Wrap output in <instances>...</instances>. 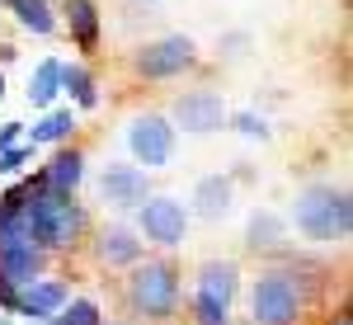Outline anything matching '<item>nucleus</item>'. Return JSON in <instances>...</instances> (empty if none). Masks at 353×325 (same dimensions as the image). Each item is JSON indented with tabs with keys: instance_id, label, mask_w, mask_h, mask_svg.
Listing matches in <instances>:
<instances>
[{
	"instance_id": "nucleus-1",
	"label": "nucleus",
	"mask_w": 353,
	"mask_h": 325,
	"mask_svg": "<svg viewBox=\"0 0 353 325\" xmlns=\"http://www.w3.org/2000/svg\"><path fill=\"white\" fill-rule=\"evenodd\" d=\"M24 221H28L33 245H38L43 255H48V250H71L85 231V213H81V203H76V193H52V189H43L28 203Z\"/></svg>"
},
{
	"instance_id": "nucleus-2",
	"label": "nucleus",
	"mask_w": 353,
	"mask_h": 325,
	"mask_svg": "<svg viewBox=\"0 0 353 325\" xmlns=\"http://www.w3.org/2000/svg\"><path fill=\"white\" fill-rule=\"evenodd\" d=\"M292 221L306 241H344L353 226V208H349V193L334 189V184H311L301 189L297 208H292Z\"/></svg>"
},
{
	"instance_id": "nucleus-3",
	"label": "nucleus",
	"mask_w": 353,
	"mask_h": 325,
	"mask_svg": "<svg viewBox=\"0 0 353 325\" xmlns=\"http://www.w3.org/2000/svg\"><path fill=\"white\" fill-rule=\"evenodd\" d=\"M128 302L146 321H170L174 306H179V273H174V264H165V259L137 264L132 278H128Z\"/></svg>"
},
{
	"instance_id": "nucleus-4",
	"label": "nucleus",
	"mask_w": 353,
	"mask_h": 325,
	"mask_svg": "<svg viewBox=\"0 0 353 325\" xmlns=\"http://www.w3.org/2000/svg\"><path fill=\"white\" fill-rule=\"evenodd\" d=\"M301 297L297 278L292 273H264L250 293V311H254V325H297L301 321Z\"/></svg>"
},
{
	"instance_id": "nucleus-5",
	"label": "nucleus",
	"mask_w": 353,
	"mask_h": 325,
	"mask_svg": "<svg viewBox=\"0 0 353 325\" xmlns=\"http://www.w3.org/2000/svg\"><path fill=\"white\" fill-rule=\"evenodd\" d=\"M193 61H198V48H193L184 33H174V38H161V43H146L132 57V71L146 76V81H170V76L189 71Z\"/></svg>"
},
{
	"instance_id": "nucleus-6",
	"label": "nucleus",
	"mask_w": 353,
	"mask_h": 325,
	"mask_svg": "<svg viewBox=\"0 0 353 325\" xmlns=\"http://www.w3.org/2000/svg\"><path fill=\"white\" fill-rule=\"evenodd\" d=\"M128 146H132L137 165H146V170L170 165V156H174V123L161 118V113H137L132 128H128Z\"/></svg>"
},
{
	"instance_id": "nucleus-7",
	"label": "nucleus",
	"mask_w": 353,
	"mask_h": 325,
	"mask_svg": "<svg viewBox=\"0 0 353 325\" xmlns=\"http://www.w3.org/2000/svg\"><path fill=\"white\" fill-rule=\"evenodd\" d=\"M137 221H141V236L146 241L174 250V245H184V231H189V208L179 198H146Z\"/></svg>"
},
{
	"instance_id": "nucleus-8",
	"label": "nucleus",
	"mask_w": 353,
	"mask_h": 325,
	"mask_svg": "<svg viewBox=\"0 0 353 325\" xmlns=\"http://www.w3.org/2000/svg\"><path fill=\"white\" fill-rule=\"evenodd\" d=\"M174 123L184 128V132H221V123H226V104H221L217 90H189V95H179L174 99Z\"/></svg>"
},
{
	"instance_id": "nucleus-9",
	"label": "nucleus",
	"mask_w": 353,
	"mask_h": 325,
	"mask_svg": "<svg viewBox=\"0 0 353 325\" xmlns=\"http://www.w3.org/2000/svg\"><path fill=\"white\" fill-rule=\"evenodd\" d=\"M99 189H104V203H113V208H141L151 198V184H146L141 165H109Z\"/></svg>"
},
{
	"instance_id": "nucleus-10",
	"label": "nucleus",
	"mask_w": 353,
	"mask_h": 325,
	"mask_svg": "<svg viewBox=\"0 0 353 325\" xmlns=\"http://www.w3.org/2000/svg\"><path fill=\"white\" fill-rule=\"evenodd\" d=\"M66 302L71 297H66V283H61V278H33V283H24V293H19V316L52 321Z\"/></svg>"
},
{
	"instance_id": "nucleus-11",
	"label": "nucleus",
	"mask_w": 353,
	"mask_h": 325,
	"mask_svg": "<svg viewBox=\"0 0 353 325\" xmlns=\"http://www.w3.org/2000/svg\"><path fill=\"white\" fill-rule=\"evenodd\" d=\"M236 288H241V269H236V259H208L203 269H198V297H212L221 306H231L236 297Z\"/></svg>"
},
{
	"instance_id": "nucleus-12",
	"label": "nucleus",
	"mask_w": 353,
	"mask_h": 325,
	"mask_svg": "<svg viewBox=\"0 0 353 325\" xmlns=\"http://www.w3.org/2000/svg\"><path fill=\"white\" fill-rule=\"evenodd\" d=\"M94 255H99V264H109V269H128V264L141 259V241H137L128 226H104L99 241H94Z\"/></svg>"
},
{
	"instance_id": "nucleus-13",
	"label": "nucleus",
	"mask_w": 353,
	"mask_h": 325,
	"mask_svg": "<svg viewBox=\"0 0 353 325\" xmlns=\"http://www.w3.org/2000/svg\"><path fill=\"white\" fill-rule=\"evenodd\" d=\"M43 264H48V255H43L38 245L0 250V278L14 283V288H24V283H33V278H43Z\"/></svg>"
},
{
	"instance_id": "nucleus-14",
	"label": "nucleus",
	"mask_w": 353,
	"mask_h": 325,
	"mask_svg": "<svg viewBox=\"0 0 353 325\" xmlns=\"http://www.w3.org/2000/svg\"><path fill=\"white\" fill-rule=\"evenodd\" d=\"M43 179H48V189L52 193H76L85 179V156L76 146H66V151H57L52 161L43 165Z\"/></svg>"
},
{
	"instance_id": "nucleus-15",
	"label": "nucleus",
	"mask_w": 353,
	"mask_h": 325,
	"mask_svg": "<svg viewBox=\"0 0 353 325\" xmlns=\"http://www.w3.org/2000/svg\"><path fill=\"white\" fill-rule=\"evenodd\" d=\"M66 24H71V38L81 52L99 48V5L94 0H66Z\"/></svg>"
},
{
	"instance_id": "nucleus-16",
	"label": "nucleus",
	"mask_w": 353,
	"mask_h": 325,
	"mask_svg": "<svg viewBox=\"0 0 353 325\" xmlns=\"http://www.w3.org/2000/svg\"><path fill=\"white\" fill-rule=\"evenodd\" d=\"M231 193L236 184L226 179V175H208L198 189H193V203H198V217H208V221H217V217L231 213Z\"/></svg>"
},
{
	"instance_id": "nucleus-17",
	"label": "nucleus",
	"mask_w": 353,
	"mask_h": 325,
	"mask_svg": "<svg viewBox=\"0 0 353 325\" xmlns=\"http://www.w3.org/2000/svg\"><path fill=\"white\" fill-rule=\"evenodd\" d=\"M245 245H250V250H278V245H283V217L254 208V213H250V226H245Z\"/></svg>"
},
{
	"instance_id": "nucleus-18",
	"label": "nucleus",
	"mask_w": 353,
	"mask_h": 325,
	"mask_svg": "<svg viewBox=\"0 0 353 325\" xmlns=\"http://www.w3.org/2000/svg\"><path fill=\"white\" fill-rule=\"evenodd\" d=\"M57 95H61V61H43V66L33 71V81H28V104L48 108Z\"/></svg>"
},
{
	"instance_id": "nucleus-19",
	"label": "nucleus",
	"mask_w": 353,
	"mask_h": 325,
	"mask_svg": "<svg viewBox=\"0 0 353 325\" xmlns=\"http://www.w3.org/2000/svg\"><path fill=\"white\" fill-rule=\"evenodd\" d=\"M14 14H19V24L28 28V33H38V38H48L57 28V19H52V10H48V0H5Z\"/></svg>"
},
{
	"instance_id": "nucleus-20",
	"label": "nucleus",
	"mask_w": 353,
	"mask_h": 325,
	"mask_svg": "<svg viewBox=\"0 0 353 325\" xmlns=\"http://www.w3.org/2000/svg\"><path fill=\"white\" fill-rule=\"evenodd\" d=\"M61 90H66L81 108L99 104V85H94V76H90L85 66H61Z\"/></svg>"
},
{
	"instance_id": "nucleus-21",
	"label": "nucleus",
	"mask_w": 353,
	"mask_h": 325,
	"mask_svg": "<svg viewBox=\"0 0 353 325\" xmlns=\"http://www.w3.org/2000/svg\"><path fill=\"white\" fill-rule=\"evenodd\" d=\"M71 132H76V113H71V108H52V113L33 128V146H43V141H66Z\"/></svg>"
},
{
	"instance_id": "nucleus-22",
	"label": "nucleus",
	"mask_w": 353,
	"mask_h": 325,
	"mask_svg": "<svg viewBox=\"0 0 353 325\" xmlns=\"http://www.w3.org/2000/svg\"><path fill=\"white\" fill-rule=\"evenodd\" d=\"M48 325H104V321H99V302H90V297L66 302V306H61Z\"/></svg>"
},
{
	"instance_id": "nucleus-23",
	"label": "nucleus",
	"mask_w": 353,
	"mask_h": 325,
	"mask_svg": "<svg viewBox=\"0 0 353 325\" xmlns=\"http://www.w3.org/2000/svg\"><path fill=\"white\" fill-rule=\"evenodd\" d=\"M193 321L198 325H231V306H221V302L193 293Z\"/></svg>"
},
{
	"instance_id": "nucleus-24",
	"label": "nucleus",
	"mask_w": 353,
	"mask_h": 325,
	"mask_svg": "<svg viewBox=\"0 0 353 325\" xmlns=\"http://www.w3.org/2000/svg\"><path fill=\"white\" fill-rule=\"evenodd\" d=\"M28 156H33V146H10V151H0V175H14V170H24Z\"/></svg>"
},
{
	"instance_id": "nucleus-25",
	"label": "nucleus",
	"mask_w": 353,
	"mask_h": 325,
	"mask_svg": "<svg viewBox=\"0 0 353 325\" xmlns=\"http://www.w3.org/2000/svg\"><path fill=\"white\" fill-rule=\"evenodd\" d=\"M236 128H241L245 137H259V141L269 137V128H264V118H254V113H241V118H236Z\"/></svg>"
},
{
	"instance_id": "nucleus-26",
	"label": "nucleus",
	"mask_w": 353,
	"mask_h": 325,
	"mask_svg": "<svg viewBox=\"0 0 353 325\" xmlns=\"http://www.w3.org/2000/svg\"><path fill=\"white\" fill-rule=\"evenodd\" d=\"M19 132H24V123H0V151L19 146Z\"/></svg>"
},
{
	"instance_id": "nucleus-27",
	"label": "nucleus",
	"mask_w": 353,
	"mask_h": 325,
	"mask_svg": "<svg viewBox=\"0 0 353 325\" xmlns=\"http://www.w3.org/2000/svg\"><path fill=\"white\" fill-rule=\"evenodd\" d=\"M0 306H5V311H19V288L5 283V278H0Z\"/></svg>"
},
{
	"instance_id": "nucleus-28",
	"label": "nucleus",
	"mask_w": 353,
	"mask_h": 325,
	"mask_svg": "<svg viewBox=\"0 0 353 325\" xmlns=\"http://www.w3.org/2000/svg\"><path fill=\"white\" fill-rule=\"evenodd\" d=\"M10 57H14V48H5V43H0V61H10Z\"/></svg>"
},
{
	"instance_id": "nucleus-29",
	"label": "nucleus",
	"mask_w": 353,
	"mask_h": 325,
	"mask_svg": "<svg viewBox=\"0 0 353 325\" xmlns=\"http://www.w3.org/2000/svg\"><path fill=\"white\" fill-rule=\"evenodd\" d=\"M0 99H5V76H0Z\"/></svg>"
},
{
	"instance_id": "nucleus-30",
	"label": "nucleus",
	"mask_w": 353,
	"mask_h": 325,
	"mask_svg": "<svg viewBox=\"0 0 353 325\" xmlns=\"http://www.w3.org/2000/svg\"><path fill=\"white\" fill-rule=\"evenodd\" d=\"M339 325H349V321H339Z\"/></svg>"
},
{
	"instance_id": "nucleus-31",
	"label": "nucleus",
	"mask_w": 353,
	"mask_h": 325,
	"mask_svg": "<svg viewBox=\"0 0 353 325\" xmlns=\"http://www.w3.org/2000/svg\"><path fill=\"white\" fill-rule=\"evenodd\" d=\"M0 325H10V321H0Z\"/></svg>"
}]
</instances>
